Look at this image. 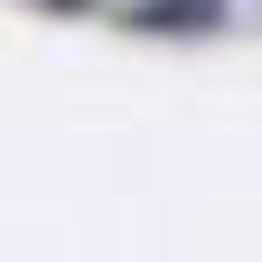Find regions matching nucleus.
<instances>
[{
	"instance_id": "f257e3e1",
	"label": "nucleus",
	"mask_w": 262,
	"mask_h": 262,
	"mask_svg": "<svg viewBox=\"0 0 262 262\" xmlns=\"http://www.w3.org/2000/svg\"><path fill=\"white\" fill-rule=\"evenodd\" d=\"M131 25L139 33H221L229 0H131Z\"/></svg>"
},
{
	"instance_id": "f03ea898",
	"label": "nucleus",
	"mask_w": 262,
	"mask_h": 262,
	"mask_svg": "<svg viewBox=\"0 0 262 262\" xmlns=\"http://www.w3.org/2000/svg\"><path fill=\"white\" fill-rule=\"evenodd\" d=\"M49 8H90V0H49Z\"/></svg>"
}]
</instances>
